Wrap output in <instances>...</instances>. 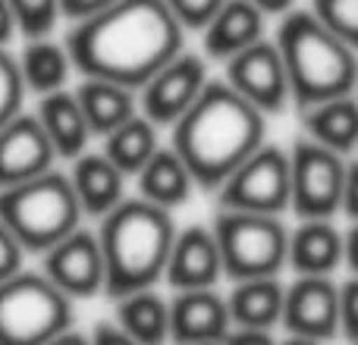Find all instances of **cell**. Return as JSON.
I'll return each mask as SVG.
<instances>
[{
  "label": "cell",
  "instance_id": "f1b7e54d",
  "mask_svg": "<svg viewBox=\"0 0 358 345\" xmlns=\"http://www.w3.org/2000/svg\"><path fill=\"white\" fill-rule=\"evenodd\" d=\"M340 41L358 50V0H311L308 6Z\"/></svg>",
  "mask_w": 358,
  "mask_h": 345
},
{
  "label": "cell",
  "instance_id": "484cf974",
  "mask_svg": "<svg viewBox=\"0 0 358 345\" xmlns=\"http://www.w3.org/2000/svg\"><path fill=\"white\" fill-rule=\"evenodd\" d=\"M117 302V323L138 345H167L170 342V302L155 289H138Z\"/></svg>",
  "mask_w": 358,
  "mask_h": 345
},
{
  "label": "cell",
  "instance_id": "277c9868",
  "mask_svg": "<svg viewBox=\"0 0 358 345\" xmlns=\"http://www.w3.org/2000/svg\"><path fill=\"white\" fill-rule=\"evenodd\" d=\"M273 44L283 57L289 94L299 110L340 94H355L358 50L340 41L308 6L280 16Z\"/></svg>",
  "mask_w": 358,
  "mask_h": 345
},
{
  "label": "cell",
  "instance_id": "e0dca14e",
  "mask_svg": "<svg viewBox=\"0 0 358 345\" xmlns=\"http://www.w3.org/2000/svg\"><path fill=\"white\" fill-rule=\"evenodd\" d=\"M346 260V233L334 220H299L289 229V254L286 267L296 277H334Z\"/></svg>",
  "mask_w": 358,
  "mask_h": 345
},
{
  "label": "cell",
  "instance_id": "7a4b0ae2",
  "mask_svg": "<svg viewBox=\"0 0 358 345\" xmlns=\"http://www.w3.org/2000/svg\"><path fill=\"white\" fill-rule=\"evenodd\" d=\"M170 129V148L182 157L195 185L217 191L229 172L264 145L267 117L223 79H210Z\"/></svg>",
  "mask_w": 358,
  "mask_h": 345
},
{
  "label": "cell",
  "instance_id": "f546056e",
  "mask_svg": "<svg viewBox=\"0 0 358 345\" xmlns=\"http://www.w3.org/2000/svg\"><path fill=\"white\" fill-rule=\"evenodd\" d=\"M22 75H19L16 57L6 47H0V126H6L19 110H22Z\"/></svg>",
  "mask_w": 358,
  "mask_h": 345
},
{
  "label": "cell",
  "instance_id": "836d02e7",
  "mask_svg": "<svg viewBox=\"0 0 358 345\" xmlns=\"http://www.w3.org/2000/svg\"><path fill=\"white\" fill-rule=\"evenodd\" d=\"M110 3H117V0H60V16L79 22V19L94 16V13H101L104 6H110Z\"/></svg>",
  "mask_w": 358,
  "mask_h": 345
},
{
  "label": "cell",
  "instance_id": "ba28073f",
  "mask_svg": "<svg viewBox=\"0 0 358 345\" xmlns=\"http://www.w3.org/2000/svg\"><path fill=\"white\" fill-rule=\"evenodd\" d=\"M292 201L289 151L264 142L248 154L217 189V210H248V214L283 216Z\"/></svg>",
  "mask_w": 358,
  "mask_h": 345
},
{
  "label": "cell",
  "instance_id": "30bf717a",
  "mask_svg": "<svg viewBox=\"0 0 358 345\" xmlns=\"http://www.w3.org/2000/svg\"><path fill=\"white\" fill-rule=\"evenodd\" d=\"M208 57L182 47L173 60H167L138 88V113H145L157 129L173 126L198 101V94L208 88Z\"/></svg>",
  "mask_w": 358,
  "mask_h": 345
},
{
  "label": "cell",
  "instance_id": "6da1fadb",
  "mask_svg": "<svg viewBox=\"0 0 358 345\" xmlns=\"http://www.w3.org/2000/svg\"><path fill=\"white\" fill-rule=\"evenodd\" d=\"M185 29L164 0H117L66 35L73 69L82 79L138 88L185 47Z\"/></svg>",
  "mask_w": 358,
  "mask_h": 345
},
{
  "label": "cell",
  "instance_id": "ac0fdd59",
  "mask_svg": "<svg viewBox=\"0 0 358 345\" xmlns=\"http://www.w3.org/2000/svg\"><path fill=\"white\" fill-rule=\"evenodd\" d=\"M264 13L252 0H227L217 16L201 29V50L208 60L227 63L239 50L264 38Z\"/></svg>",
  "mask_w": 358,
  "mask_h": 345
},
{
  "label": "cell",
  "instance_id": "d6a6232c",
  "mask_svg": "<svg viewBox=\"0 0 358 345\" xmlns=\"http://www.w3.org/2000/svg\"><path fill=\"white\" fill-rule=\"evenodd\" d=\"M22 260H25V248L19 245L16 235L0 223V283L22 270Z\"/></svg>",
  "mask_w": 358,
  "mask_h": 345
},
{
  "label": "cell",
  "instance_id": "2e32d148",
  "mask_svg": "<svg viewBox=\"0 0 358 345\" xmlns=\"http://www.w3.org/2000/svg\"><path fill=\"white\" fill-rule=\"evenodd\" d=\"M229 330L227 298L217 289H185L170 302V339L176 345L223 342Z\"/></svg>",
  "mask_w": 358,
  "mask_h": 345
},
{
  "label": "cell",
  "instance_id": "8fae6325",
  "mask_svg": "<svg viewBox=\"0 0 358 345\" xmlns=\"http://www.w3.org/2000/svg\"><path fill=\"white\" fill-rule=\"evenodd\" d=\"M223 82L239 91L248 104L258 107L264 117H277L292 104L283 57L271 38H261L252 47L229 57L223 63Z\"/></svg>",
  "mask_w": 358,
  "mask_h": 345
},
{
  "label": "cell",
  "instance_id": "d6986e66",
  "mask_svg": "<svg viewBox=\"0 0 358 345\" xmlns=\"http://www.w3.org/2000/svg\"><path fill=\"white\" fill-rule=\"evenodd\" d=\"M69 182L79 198L82 214L98 216V220L126 198V172L104 151H85L76 157Z\"/></svg>",
  "mask_w": 358,
  "mask_h": 345
},
{
  "label": "cell",
  "instance_id": "7bdbcfd3",
  "mask_svg": "<svg viewBox=\"0 0 358 345\" xmlns=\"http://www.w3.org/2000/svg\"><path fill=\"white\" fill-rule=\"evenodd\" d=\"M201 345H223V342H201Z\"/></svg>",
  "mask_w": 358,
  "mask_h": 345
},
{
  "label": "cell",
  "instance_id": "f35d334b",
  "mask_svg": "<svg viewBox=\"0 0 358 345\" xmlns=\"http://www.w3.org/2000/svg\"><path fill=\"white\" fill-rule=\"evenodd\" d=\"M264 16H286L289 10H296V0H252Z\"/></svg>",
  "mask_w": 358,
  "mask_h": 345
},
{
  "label": "cell",
  "instance_id": "ab89813d",
  "mask_svg": "<svg viewBox=\"0 0 358 345\" xmlns=\"http://www.w3.org/2000/svg\"><path fill=\"white\" fill-rule=\"evenodd\" d=\"M346 264L352 267V273L358 277V220L352 223V229L346 233Z\"/></svg>",
  "mask_w": 358,
  "mask_h": 345
},
{
  "label": "cell",
  "instance_id": "1f68e13d",
  "mask_svg": "<svg viewBox=\"0 0 358 345\" xmlns=\"http://www.w3.org/2000/svg\"><path fill=\"white\" fill-rule=\"evenodd\" d=\"M340 333L358 342V277L340 283Z\"/></svg>",
  "mask_w": 358,
  "mask_h": 345
},
{
  "label": "cell",
  "instance_id": "9a60e30c",
  "mask_svg": "<svg viewBox=\"0 0 358 345\" xmlns=\"http://www.w3.org/2000/svg\"><path fill=\"white\" fill-rule=\"evenodd\" d=\"M220 277H223V258L214 229L210 226L176 229L164 279L176 292H185V289H214Z\"/></svg>",
  "mask_w": 358,
  "mask_h": 345
},
{
  "label": "cell",
  "instance_id": "4fadbf2b",
  "mask_svg": "<svg viewBox=\"0 0 358 345\" xmlns=\"http://www.w3.org/2000/svg\"><path fill=\"white\" fill-rule=\"evenodd\" d=\"M280 323L289 336L334 339L340 333V283L334 277H296L286 286Z\"/></svg>",
  "mask_w": 358,
  "mask_h": 345
},
{
  "label": "cell",
  "instance_id": "52a82bcc",
  "mask_svg": "<svg viewBox=\"0 0 358 345\" xmlns=\"http://www.w3.org/2000/svg\"><path fill=\"white\" fill-rule=\"evenodd\" d=\"M214 235L223 258V277L255 279L280 277L289 254V226L283 216L248 214V210H217Z\"/></svg>",
  "mask_w": 358,
  "mask_h": 345
},
{
  "label": "cell",
  "instance_id": "8992f818",
  "mask_svg": "<svg viewBox=\"0 0 358 345\" xmlns=\"http://www.w3.org/2000/svg\"><path fill=\"white\" fill-rule=\"evenodd\" d=\"M73 321V298L44 273L19 270L0 283V345H44Z\"/></svg>",
  "mask_w": 358,
  "mask_h": 345
},
{
  "label": "cell",
  "instance_id": "ffe728a7",
  "mask_svg": "<svg viewBox=\"0 0 358 345\" xmlns=\"http://www.w3.org/2000/svg\"><path fill=\"white\" fill-rule=\"evenodd\" d=\"M283 295L286 283L280 277L233 279L227 295L229 323L245 330H273L283 317Z\"/></svg>",
  "mask_w": 358,
  "mask_h": 345
},
{
  "label": "cell",
  "instance_id": "5b68a950",
  "mask_svg": "<svg viewBox=\"0 0 358 345\" xmlns=\"http://www.w3.org/2000/svg\"><path fill=\"white\" fill-rule=\"evenodd\" d=\"M82 207L66 172L48 170L35 179L0 189V223L25 251L44 254L82 226Z\"/></svg>",
  "mask_w": 358,
  "mask_h": 345
},
{
  "label": "cell",
  "instance_id": "3957f363",
  "mask_svg": "<svg viewBox=\"0 0 358 345\" xmlns=\"http://www.w3.org/2000/svg\"><path fill=\"white\" fill-rule=\"evenodd\" d=\"M176 239L173 210L145 198H123L101 216L98 242L104 254V292L110 298L138 289H155L164 279Z\"/></svg>",
  "mask_w": 358,
  "mask_h": 345
},
{
  "label": "cell",
  "instance_id": "b9f144b4",
  "mask_svg": "<svg viewBox=\"0 0 358 345\" xmlns=\"http://www.w3.org/2000/svg\"><path fill=\"white\" fill-rule=\"evenodd\" d=\"M277 345H324V342L308 339V336H286V339H283V342H277Z\"/></svg>",
  "mask_w": 358,
  "mask_h": 345
},
{
  "label": "cell",
  "instance_id": "60d3db41",
  "mask_svg": "<svg viewBox=\"0 0 358 345\" xmlns=\"http://www.w3.org/2000/svg\"><path fill=\"white\" fill-rule=\"evenodd\" d=\"M44 345H92V342H88V336H82V333H73V330H66V333L54 336V339L44 342Z\"/></svg>",
  "mask_w": 358,
  "mask_h": 345
},
{
  "label": "cell",
  "instance_id": "f6af8a7d",
  "mask_svg": "<svg viewBox=\"0 0 358 345\" xmlns=\"http://www.w3.org/2000/svg\"><path fill=\"white\" fill-rule=\"evenodd\" d=\"M355 345H358V342H355Z\"/></svg>",
  "mask_w": 358,
  "mask_h": 345
},
{
  "label": "cell",
  "instance_id": "ee69618b",
  "mask_svg": "<svg viewBox=\"0 0 358 345\" xmlns=\"http://www.w3.org/2000/svg\"><path fill=\"white\" fill-rule=\"evenodd\" d=\"M355 94H358V82H355Z\"/></svg>",
  "mask_w": 358,
  "mask_h": 345
},
{
  "label": "cell",
  "instance_id": "4316f807",
  "mask_svg": "<svg viewBox=\"0 0 358 345\" xmlns=\"http://www.w3.org/2000/svg\"><path fill=\"white\" fill-rule=\"evenodd\" d=\"M161 148V132L145 113H136L132 119H126L120 129H113L110 135H104V154L117 163L126 176H138V170L155 157V151Z\"/></svg>",
  "mask_w": 358,
  "mask_h": 345
},
{
  "label": "cell",
  "instance_id": "74e56055",
  "mask_svg": "<svg viewBox=\"0 0 358 345\" xmlns=\"http://www.w3.org/2000/svg\"><path fill=\"white\" fill-rule=\"evenodd\" d=\"M13 35H16V19H13L10 3L0 0V47H6L13 41Z\"/></svg>",
  "mask_w": 358,
  "mask_h": 345
},
{
  "label": "cell",
  "instance_id": "8d00e7d4",
  "mask_svg": "<svg viewBox=\"0 0 358 345\" xmlns=\"http://www.w3.org/2000/svg\"><path fill=\"white\" fill-rule=\"evenodd\" d=\"M223 345H277V339L271 336V330H245V327H233L227 333Z\"/></svg>",
  "mask_w": 358,
  "mask_h": 345
},
{
  "label": "cell",
  "instance_id": "603a6c76",
  "mask_svg": "<svg viewBox=\"0 0 358 345\" xmlns=\"http://www.w3.org/2000/svg\"><path fill=\"white\" fill-rule=\"evenodd\" d=\"M79 107L85 113V123L92 135H110L113 129L132 119L138 113V94L126 85L107 79H82L79 88H73Z\"/></svg>",
  "mask_w": 358,
  "mask_h": 345
},
{
  "label": "cell",
  "instance_id": "4dcf8cb0",
  "mask_svg": "<svg viewBox=\"0 0 358 345\" xmlns=\"http://www.w3.org/2000/svg\"><path fill=\"white\" fill-rule=\"evenodd\" d=\"M185 31H201L227 0H164Z\"/></svg>",
  "mask_w": 358,
  "mask_h": 345
},
{
  "label": "cell",
  "instance_id": "d590c367",
  "mask_svg": "<svg viewBox=\"0 0 358 345\" xmlns=\"http://www.w3.org/2000/svg\"><path fill=\"white\" fill-rule=\"evenodd\" d=\"M88 342L92 345H138L123 327H120V323H98Z\"/></svg>",
  "mask_w": 358,
  "mask_h": 345
},
{
  "label": "cell",
  "instance_id": "e575fe53",
  "mask_svg": "<svg viewBox=\"0 0 358 345\" xmlns=\"http://www.w3.org/2000/svg\"><path fill=\"white\" fill-rule=\"evenodd\" d=\"M349 220H358V161H349L346 167V185H343V210Z\"/></svg>",
  "mask_w": 358,
  "mask_h": 345
},
{
  "label": "cell",
  "instance_id": "7402d4cb",
  "mask_svg": "<svg viewBox=\"0 0 358 345\" xmlns=\"http://www.w3.org/2000/svg\"><path fill=\"white\" fill-rule=\"evenodd\" d=\"M35 117H38V123L44 126V132H48L57 157L76 161L79 154L88 151L92 129H88V123H85V113H82L76 91L60 88V91H54V94H44V98L38 101Z\"/></svg>",
  "mask_w": 358,
  "mask_h": 345
},
{
  "label": "cell",
  "instance_id": "d4e9b609",
  "mask_svg": "<svg viewBox=\"0 0 358 345\" xmlns=\"http://www.w3.org/2000/svg\"><path fill=\"white\" fill-rule=\"evenodd\" d=\"M19 75H22L25 91H35L38 98L54 94L60 88H66L69 73H73V60H69L66 44L44 38H29L22 57H16Z\"/></svg>",
  "mask_w": 358,
  "mask_h": 345
},
{
  "label": "cell",
  "instance_id": "83f0119b",
  "mask_svg": "<svg viewBox=\"0 0 358 345\" xmlns=\"http://www.w3.org/2000/svg\"><path fill=\"white\" fill-rule=\"evenodd\" d=\"M16 19V31L25 38H44L60 19V0H6Z\"/></svg>",
  "mask_w": 358,
  "mask_h": 345
},
{
  "label": "cell",
  "instance_id": "5bb4252c",
  "mask_svg": "<svg viewBox=\"0 0 358 345\" xmlns=\"http://www.w3.org/2000/svg\"><path fill=\"white\" fill-rule=\"evenodd\" d=\"M57 151L35 113H22L0 126V189L19 185L54 170Z\"/></svg>",
  "mask_w": 358,
  "mask_h": 345
},
{
  "label": "cell",
  "instance_id": "44dd1931",
  "mask_svg": "<svg viewBox=\"0 0 358 345\" xmlns=\"http://www.w3.org/2000/svg\"><path fill=\"white\" fill-rule=\"evenodd\" d=\"M305 138L349 157L358 151V94L321 101V104L302 107Z\"/></svg>",
  "mask_w": 358,
  "mask_h": 345
},
{
  "label": "cell",
  "instance_id": "7c38bea8",
  "mask_svg": "<svg viewBox=\"0 0 358 345\" xmlns=\"http://www.w3.org/2000/svg\"><path fill=\"white\" fill-rule=\"evenodd\" d=\"M41 273L69 298H92L104 292V254L98 233L76 229L41 254Z\"/></svg>",
  "mask_w": 358,
  "mask_h": 345
},
{
  "label": "cell",
  "instance_id": "9c48e42d",
  "mask_svg": "<svg viewBox=\"0 0 358 345\" xmlns=\"http://www.w3.org/2000/svg\"><path fill=\"white\" fill-rule=\"evenodd\" d=\"M349 157L299 138L289 148V176L292 201L289 210L299 220H334L343 210V185H346Z\"/></svg>",
  "mask_w": 358,
  "mask_h": 345
},
{
  "label": "cell",
  "instance_id": "cb8c5ba5",
  "mask_svg": "<svg viewBox=\"0 0 358 345\" xmlns=\"http://www.w3.org/2000/svg\"><path fill=\"white\" fill-rule=\"evenodd\" d=\"M138 198L157 204V207L173 210L179 204H185L195 191V179H192L189 167L182 163V157L173 148H157L155 157L138 170Z\"/></svg>",
  "mask_w": 358,
  "mask_h": 345
}]
</instances>
